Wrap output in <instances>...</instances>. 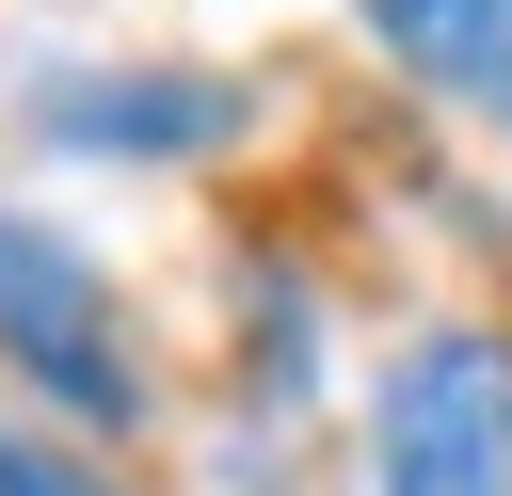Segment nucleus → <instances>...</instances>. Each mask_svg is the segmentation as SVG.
Wrapping results in <instances>:
<instances>
[{"mask_svg":"<svg viewBox=\"0 0 512 496\" xmlns=\"http://www.w3.org/2000/svg\"><path fill=\"white\" fill-rule=\"evenodd\" d=\"M368 496H512V336L432 320L368 384Z\"/></svg>","mask_w":512,"mask_h":496,"instance_id":"nucleus-1","label":"nucleus"},{"mask_svg":"<svg viewBox=\"0 0 512 496\" xmlns=\"http://www.w3.org/2000/svg\"><path fill=\"white\" fill-rule=\"evenodd\" d=\"M0 368H32V400L80 416V432H128V416H144L112 272H96L64 224H32V208H0Z\"/></svg>","mask_w":512,"mask_h":496,"instance_id":"nucleus-2","label":"nucleus"},{"mask_svg":"<svg viewBox=\"0 0 512 496\" xmlns=\"http://www.w3.org/2000/svg\"><path fill=\"white\" fill-rule=\"evenodd\" d=\"M32 128L80 144V160H192V144L240 128V80H208V64H112V80H48Z\"/></svg>","mask_w":512,"mask_h":496,"instance_id":"nucleus-3","label":"nucleus"},{"mask_svg":"<svg viewBox=\"0 0 512 496\" xmlns=\"http://www.w3.org/2000/svg\"><path fill=\"white\" fill-rule=\"evenodd\" d=\"M352 16H368V48L400 80H432L448 112L512 128V0H352Z\"/></svg>","mask_w":512,"mask_h":496,"instance_id":"nucleus-4","label":"nucleus"},{"mask_svg":"<svg viewBox=\"0 0 512 496\" xmlns=\"http://www.w3.org/2000/svg\"><path fill=\"white\" fill-rule=\"evenodd\" d=\"M0 496H112L96 464H64V448H32L16 416H0Z\"/></svg>","mask_w":512,"mask_h":496,"instance_id":"nucleus-5","label":"nucleus"}]
</instances>
